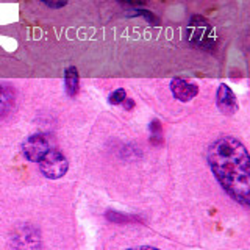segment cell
I'll return each mask as SVG.
<instances>
[{
    "instance_id": "cell-6",
    "label": "cell",
    "mask_w": 250,
    "mask_h": 250,
    "mask_svg": "<svg viewBox=\"0 0 250 250\" xmlns=\"http://www.w3.org/2000/svg\"><path fill=\"white\" fill-rule=\"evenodd\" d=\"M170 91L175 99L182 102H189L199 94V86L188 80H183V78H174L170 82Z\"/></svg>"
},
{
    "instance_id": "cell-13",
    "label": "cell",
    "mask_w": 250,
    "mask_h": 250,
    "mask_svg": "<svg viewBox=\"0 0 250 250\" xmlns=\"http://www.w3.org/2000/svg\"><path fill=\"white\" fill-rule=\"evenodd\" d=\"M121 3H125V5H130V6H141L144 5L147 0H119Z\"/></svg>"
},
{
    "instance_id": "cell-2",
    "label": "cell",
    "mask_w": 250,
    "mask_h": 250,
    "mask_svg": "<svg viewBox=\"0 0 250 250\" xmlns=\"http://www.w3.org/2000/svg\"><path fill=\"white\" fill-rule=\"evenodd\" d=\"M188 39L189 42L200 49H211L216 42V35L213 27L200 16H194L188 25Z\"/></svg>"
},
{
    "instance_id": "cell-12",
    "label": "cell",
    "mask_w": 250,
    "mask_h": 250,
    "mask_svg": "<svg viewBox=\"0 0 250 250\" xmlns=\"http://www.w3.org/2000/svg\"><path fill=\"white\" fill-rule=\"evenodd\" d=\"M136 14H139V16H144V18L148 21V22H153V23H158V19L156 18H153V14L152 13H148V11H143V10H136L135 11Z\"/></svg>"
},
{
    "instance_id": "cell-1",
    "label": "cell",
    "mask_w": 250,
    "mask_h": 250,
    "mask_svg": "<svg viewBox=\"0 0 250 250\" xmlns=\"http://www.w3.org/2000/svg\"><path fill=\"white\" fill-rule=\"evenodd\" d=\"M208 164L217 182L241 205L249 207L250 158L239 139L224 136L208 147Z\"/></svg>"
},
{
    "instance_id": "cell-9",
    "label": "cell",
    "mask_w": 250,
    "mask_h": 250,
    "mask_svg": "<svg viewBox=\"0 0 250 250\" xmlns=\"http://www.w3.org/2000/svg\"><path fill=\"white\" fill-rule=\"evenodd\" d=\"M125 99H127V94H125V89L122 88L109 94V104H113V105H121Z\"/></svg>"
},
{
    "instance_id": "cell-7",
    "label": "cell",
    "mask_w": 250,
    "mask_h": 250,
    "mask_svg": "<svg viewBox=\"0 0 250 250\" xmlns=\"http://www.w3.org/2000/svg\"><path fill=\"white\" fill-rule=\"evenodd\" d=\"M16 102L14 91L11 89V86L0 83V117L6 116L11 111Z\"/></svg>"
},
{
    "instance_id": "cell-4",
    "label": "cell",
    "mask_w": 250,
    "mask_h": 250,
    "mask_svg": "<svg viewBox=\"0 0 250 250\" xmlns=\"http://www.w3.org/2000/svg\"><path fill=\"white\" fill-rule=\"evenodd\" d=\"M50 148H53V138L47 133H35L23 141L22 153L27 160L38 163Z\"/></svg>"
},
{
    "instance_id": "cell-14",
    "label": "cell",
    "mask_w": 250,
    "mask_h": 250,
    "mask_svg": "<svg viewBox=\"0 0 250 250\" xmlns=\"http://www.w3.org/2000/svg\"><path fill=\"white\" fill-rule=\"evenodd\" d=\"M125 102H127V105L124 104V106H127V109H130V108L133 106V102H131V100H127V99H125Z\"/></svg>"
},
{
    "instance_id": "cell-3",
    "label": "cell",
    "mask_w": 250,
    "mask_h": 250,
    "mask_svg": "<svg viewBox=\"0 0 250 250\" xmlns=\"http://www.w3.org/2000/svg\"><path fill=\"white\" fill-rule=\"evenodd\" d=\"M38 163L41 174L50 180H58L61 177H64L69 169L67 158L60 150H57V148H50Z\"/></svg>"
},
{
    "instance_id": "cell-8",
    "label": "cell",
    "mask_w": 250,
    "mask_h": 250,
    "mask_svg": "<svg viewBox=\"0 0 250 250\" xmlns=\"http://www.w3.org/2000/svg\"><path fill=\"white\" fill-rule=\"evenodd\" d=\"M78 84H80V77H78V70L77 67L70 66L66 69L64 72V88H66V92L67 96H75L78 92Z\"/></svg>"
},
{
    "instance_id": "cell-11",
    "label": "cell",
    "mask_w": 250,
    "mask_h": 250,
    "mask_svg": "<svg viewBox=\"0 0 250 250\" xmlns=\"http://www.w3.org/2000/svg\"><path fill=\"white\" fill-rule=\"evenodd\" d=\"M41 2L47 6H50V8H62V6H66L69 0H41Z\"/></svg>"
},
{
    "instance_id": "cell-5",
    "label": "cell",
    "mask_w": 250,
    "mask_h": 250,
    "mask_svg": "<svg viewBox=\"0 0 250 250\" xmlns=\"http://www.w3.org/2000/svg\"><path fill=\"white\" fill-rule=\"evenodd\" d=\"M216 100H217L219 109H221L224 114L231 116V114L236 113V109H238L236 96H234L233 91L227 84H221V86H219L217 94H216Z\"/></svg>"
},
{
    "instance_id": "cell-10",
    "label": "cell",
    "mask_w": 250,
    "mask_h": 250,
    "mask_svg": "<svg viewBox=\"0 0 250 250\" xmlns=\"http://www.w3.org/2000/svg\"><path fill=\"white\" fill-rule=\"evenodd\" d=\"M106 217L109 219V221L116 222V224H122V222L130 221V217H128V216H124V214H121V213H117V211H108V213H106Z\"/></svg>"
}]
</instances>
